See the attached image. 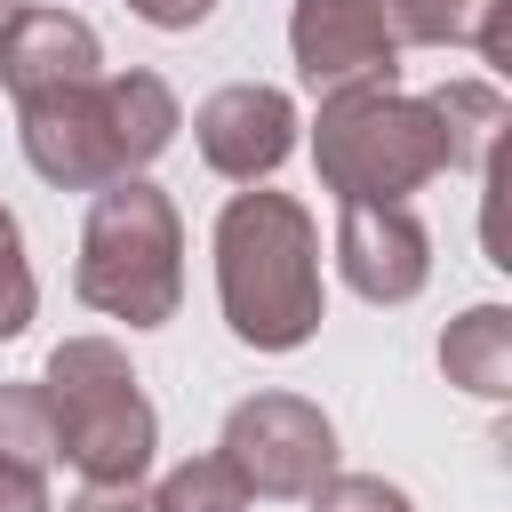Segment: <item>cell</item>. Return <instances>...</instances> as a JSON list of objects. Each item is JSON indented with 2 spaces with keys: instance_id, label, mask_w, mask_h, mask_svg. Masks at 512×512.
<instances>
[{
  "instance_id": "cell-14",
  "label": "cell",
  "mask_w": 512,
  "mask_h": 512,
  "mask_svg": "<svg viewBox=\"0 0 512 512\" xmlns=\"http://www.w3.org/2000/svg\"><path fill=\"white\" fill-rule=\"evenodd\" d=\"M256 496L240 488V472L208 448V456H184V464H168L152 488H144V512H248Z\"/></svg>"
},
{
  "instance_id": "cell-2",
  "label": "cell",
  "mask_w": 512,
  "mask_h": 512,
  "mask_svg": "<svg viewBox=\"0 0 512 512\" xmlns=\"http://www.w3.org/2000/svg\"><path fill=\"white\" fill-rule=\"evenodd\" d=\"M176 128H184V112L160 72H96L80 88L16 104L24 160L56 192H104L120 176H144L176 144Z\"/></svg>"
},
{
  "instance_id": "cell-19",
  "label": "cell",
  "mask_w": 512,
  "mask_h": 512,
  "mask_svg": "<svg viewBox=\"0 0 512 512\" xmlns=\"http://www.w3.org/2000/svg\"><path fill=\"white\" fill-rule=\"evenodd\" d=\"M0 512H56L48 504V472H24L0 456Z\"/></svg>"
},
{
  "instance_id": "cell-9",
  "label": "cell",
  "mask_w": 512,
  "mask_h": 512,
  "mask_svg": "<svg viewBox=\"0 0 512 512\" xmlns=\"http://www.w3.org/2000/svg\"><path fill=\"white\" fill-rule=\"evenodd\" d=\"M296 96L264 88V80H232L192 112V144L224 184H264L288 152H296Z\"/></svg>"
},
{
  "instance_id": "cell-10",
  "label": "cell",
  "mask_w": 512,
  "mask_h": 512,
  "mask_svg": "<svg viewBox=\"0 0 512 512\" xmlns=\"http://www.w3.org/2000/svg\"><path fill=\"white\" fill-rule=\"evenodd\" d=\"M96 72H104V40L72 8H32L24 0L16 24L0 32V88H8V104H40V96L80 88Z\"/></svg>"
},
{
  "instance_id": "cell-18",
  "label": "cell",
  "mask_w": 512,
  "mask_h": 512,
  "mask_svg": "<svg viewBox=\"0 0 512 512\" xmlns=\"http://www.w3.org/2000/svg\"><path fill=\"white\" fill-rule=\"evenodd\" d=\"M128 16H144L152 32H192V24H208L216 16V0H120Z\"/></svg>"
},
{
  "instance_id": "cell-15",
  "label": "cell",
  "mask_w": 512,
  "mask_h": 512,
  "mask_svg": "<svg viewBox=\"0 0 512 512\" xmlns=\"http://www.w3.org/2000/svg\"><path fill=\"white\" fill-rule=\"evenodd\" d=\"M0 456L24 464V472H48L56 464V424H48L40 384H0Z\"/></svg>"
},
{
  "instance_id": "cell-1",
  "label": "cell",
  "mask_w": 512,
  "mask_h": 512,
  "mask_svg": "<svg viewBox=\"0 0 512 512\" xmlns=\"http://www.w3.org/2000/svg\"><path fill=\"white\" fill-rule=\"evenodd\" d=\"M216 304L248 352H296L328 320L320 224L296 192H232L216 216Z\"/></svg>"
},
{
  "instance_id": "cell-11",
  "label": "cell",
  "mask_w": 512,
  "mask_h": 512,
  "mask_svg": "<svg viewBox=\"0 0 512 512\" xmlns=\"http://www.w3.org/2000/svg\"><path fill=\"white\" fill-rule=\"evenodd\" d=\"M440 368L456 392L472 400H512V312L504 304H472L440 328Z\"/></svg>"
},
{
  "instance_id": "cell-3",
  "label": "cell",
  "mask_w": 512,
  "mask_h": 512,
  "mask_svg": "<svg viewBox=\"0 0 512 512\" xmlns=\"http://www.w3.org/2000/svg\"><path fill=\"white\" fill-rule=\"evenodd\" d=\"M72 296L128 328H168L184 304V216L152 176H120L88 200Z\"/></svg>"
},
{
  "instance_id": "cell-8",
  "label": "cell",
  "mask_w": 512,
  "mask_h": 512,
  "mask_svg": "<svg viewBox=\"0 0 512 512\" xmlns=\"http://www.w3.org/2000/svg\"><path fill=\"white\" fill-rule=\"evenodd\" d=\"M336 272L360 304H408L432 280V232L408 200H344L336 208Z\"/></svg>"
},
{
  "instance_id": "cell-20",
  "label": "cell",
  "mask_w": 512,
  "mask_h": 512,
  "mask_svg": "<svg viewBox=\"0 0 512 512\" xmlns=\"http://www.w3.org/2000/svg\"><path fill=\"white\" fill-rule=\"evenodd\" d=\"M64 512H144V488H80Z\"/></svg>"
},
{
  "instance_id": "cell-5",
  "label": "cell",
  "mask_w": 512,
  "mask_h": 512,
  "mask_svg": "<svg viewBox=\"0 0 512 512\" xmlns=\"http://www.w3.org/2000/svg\"><path fill=\"white\" fill-rule=\"evenodd\" d=\"M312 168L344 208V200H408V192H424L448 168V152H440V120H432L424 96L352 88V96H320Z\"/></svg>"
},
{
  "instance_id": "cell-16",
  "label": "cell",
  "mask_w": 512,
  "mask_h": 512,
  "mask_svg": "<svg viewBox=\"0 0 512 512\" xmlns=\"http://www.w3.org/2000/svg\"><path fill=\"white\" fill-rule=\"evenodd\" d=\"M32 312H40V280H32V256H24V224H16V208L0 200V344L24 336Z\"/></svg>"
},
{
  "instance_id": "cell-17",
  "label": "cell",
  "mask_w": 512,
  "mask_h": 512,
  "mask_svg": "<svg viewBox=\"0 0 512 512\" xmlns=\"http://www.w3.org/2000/svg\"><path fill=\"white\" fill-rule=\"evenodd\" d=\"M304 504H312V512H416V504H408V488H400V480H384V472H328Z\"/></svg>"
},
{
  "instance_id": "cell-13",
  "label": "cell",
  "mask_w": 512,
  "mask_h": 512,
  "mask_svg": "<svg viewBox=\"0 0 512 512\" xmlns=\"http://www.w3.org/2000/svg\"><path fill=\"white\" fill-rule=\"evenodd\" d=\"M424 104H432V120H440V152H448V168L488 176V152H496V136L512 128L504 88H496V80H440Z\"/></svg>"
},
{
  "instance_id": "cell-4",
  "label": "cell",
  "mask_w": 512,
  "mask_h": 512,
  "mask_svg": "<svg viewBox=\"0 0 512 512\" xmlns=\"http://www.w3.org/2000/svg\"><path fill=\"white\" fill-rule=\"evenodd\" d=\"M40 400L56 424V456L80 472V488H144L160 416L112 336H64L40 368Z\"/></svg>"
},
{
  "instance_id": "cell-12",
  "label": "cell",
  "mask_w": 512,
  "mask_h": 512,
  "mask_svg": "<svg viewBox=\"0 0 512 512\" xmlns=\"http://www.w3.org/2000/svg\"><path fill=\"white\" fill-rule=\"evenodd\" d=\"M384 16L400 48H472L504 64V0H384Z\"/></svg>"
},
{
  "instance_id": "cell-7",
  "label": "cell",
  "mask_w": 512,
  "mask_h": 512,
  "mask_svg": "<svg viewBox=\"0 0 512 512\" xmlns=\"http://www.w3.org/2000/svg\"><path fill=\"white\" fill-rule=\"evenodd\" d=\"M288 56L312 96L352 88H400V40L384 0H296L288 8Z\"/></svg>"
},
{
  "instance_id": "cell-21",
  "label": "cell",
  "mask_w": 512,
  "mask_h": 512,
  "mask_svg": "<svg viewBox=\"0 0 512 512\" xmlns=\"http://www.w3.org/2000/svg\"><path fill=\"white\" fill-rule=\"evenodd\" d=\"M16 8H24V0H0V32H8V24H16Z\"/></svg>"
},
{
  "instance_id": "cell-6",
  "label": "cell",
  "mask_w": 512,
  "mask_h": 512,
  "mask_svg": "<svg viewBox=\"0 0 512 512\" xmlns=\"http://www.w3.org/2000/svg\"><path fill=\"white\" fill-rule=\"evenodd\" d=\"M216 456L240 472L248 496L304 504V496L336 472V424H328L320 400H304V392H248V400L224 416Z\"/></svg>"
}]
</instances>
